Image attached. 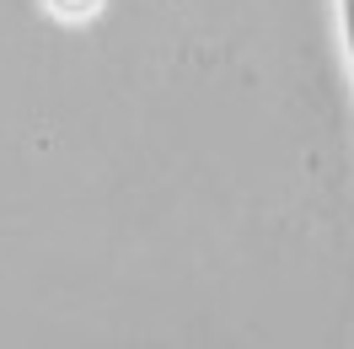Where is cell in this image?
Listing matches in <instances>:
<instances>
[{"mask_svg":"<svg viewBox=\"0 0 354 349\" xmlns=\"http://www.w3.org/2000/svg\"><path fill=\"white\" fill-rule=\"evenodd\" d=\"M338 22H344V54H349V75H354V0H338Z\"/></svg>","mask_w":354,"mask_h":349,"instance_id":"1","label":"cell"}]
</instances>
